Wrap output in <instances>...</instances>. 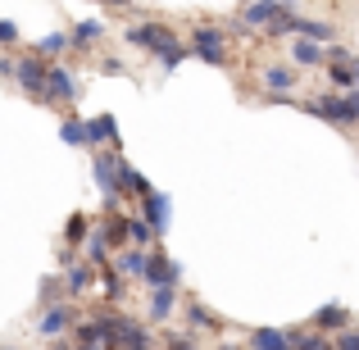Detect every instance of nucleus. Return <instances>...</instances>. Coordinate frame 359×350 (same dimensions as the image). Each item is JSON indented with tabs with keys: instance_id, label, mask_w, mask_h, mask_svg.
<instances>
[{
	"instance_id": "nucleus-1",
	"label": "nucleus",
	"mask_w": 359,
	"mask_h": 350,
	"mask_svg": "<svg viewBox=\"0 0 359 350\" xmlns=\"http://www.w3.org/2000/svg\"><path fill=\"white\" fill-rule=\"evenodd\" d=\"M305 109L314 119H327V123H359V91L351 96H318V100H305Z\"/></svg>"
},
{
	"instance_id": "nucleus-2",
	"label": "nucleus",
	"mask_w": 359,
	"mask_h": 350,
	"mask_svg": "<svg viewBox=\"0 0 359 350\" xmlns=\"http://www.w3.org/2000/svg\"><path fill=\"white\" fill-rule=\"evenodd\" d=\"M191 51L201 55V64H210V69H223V64H228V41H223V32L210 27V23L191 27Z\"/></svg>"
},
{
	"instance_id": "nucleus-3",
	"label": "nucleus",
	"mask_w": 359,
	"mask_h": 350,
	"mask_svg": "<svg viewBox=\"0 0 359 350\" xmlns=\"http://www.w3.org/2000/svg\"><path fill=\"white\" fill-rule=\"evenodd\" d=\"M18 87H23L32 100H41V105H55V96H50V64L18 60Z\"/></svg>"
},
{
	"instance_id": "nucleus-4",
	"label": "nucleus",
	"mask_w": 359,
	"mask_h": 350,
	"mask_svg": "<svg viewBox=\"0 0 359 350\" xmlns=\"http://www.w3.org/2000/svg\"><path fill=\"white\" fill-rule=\"evenodd\" d=\"M128 41L141 46V51H150V55H164V51L177 46V36H173V27H164V23H137V27H128Z\"/></svg>"
},
{
	"instance_id": "nucleus-5",
	"label": "nucleus",
	"mask_w": 359,
	"mask_h": 350,
	"mask_svg": "<svg viewBox=\"0 0 359 350\" xmlns=\"http://www.w3.org/2000/svg\"><path fill=\"white\" fill-rule=\"evenodd\" d=\"M91 173H96V187H100V196H105V205H109V210H118L123 177H118V164H114V155H96Z\"/></svg>"
},
{
	"instance_id": "nucleus-6",
	"label": "nucleus",
	"mask_w": 359,
	"mask_h": 350,
	"mask_svg": "<svg viewBox=\"0 0 359 350\" xmlns=\"http://www.w3.org/2000/svg\"><path fill=\"white\" fill-rule=\"evenodd\" d=\"M146 282H150V287H177V282H182V264L168 260L164 250H150V260H146Z\"/></svg>"
},
{
	"instance_id": "nucleus-7",
	"label": "nucleus",
	"mask_w": 359,
	"mask_h": 350,
	"mask_svg": "<svg viewBox=\"0 0 359 350\" xmlns=\"http://www.w3.org/2000/svg\"><path fill=\"white\" fill-rule=\"evenodd\" d=\"M282 9H287L282 0H250V5L241 9V23H245V27H269L273 18L282 14Z\"/></svg>"
},
{
	"instance_id": "nucleus-8",
	"label": "nucleus",
	"mask_w": 359,
	"mask_h": 350,
	"mask_svg": "<svg viewBox=\"0 0 359 350\" xmlns=\"http://www.w3.org/2000/svg\"><path fill=\"white\" fill-rule=\"evenodd\" d=\"M69 323H73V305L69 300H55V305H46V314H41V337H60Z\"/></svg>"
},
{
	"instance_id": "nucleus-9",
	"label": "nucleus",
	"mask_w": 359,
	"mask_h": 350,
	"mask_svg": "<svg viewBox=\"0 0 359 350\" xmlns=\"http://www.w3.org/2000/svg\"><path fill=\"white\" fill-rule=\"evenodd\" d=\"M91 269H96L91 260H73V264H69V273H64V287H69V296H82V291L91 287V278H96Z\"/></svg>"
},
{
	"instance_id": "nucleus-10",
	"label": "nucleus",
	"mask_w": 359,
	"mask_h": 350,
	"mask_svg": "<svg viewBox=\"0 0 359 350\" xmlns=\"http://www.w3.org/2000/svg\"><path fill=\"white\" fill-rule=\"evenodd\" d=\"M50 96L55 100H78V82L64 64H50Z\"/></svg>"
},
{
	"instance_id": "nucleus-11",
	"label": "nucleus",
	"mask_w": 359,
	"mask_h": 350,
	"mask_svg": "<svg viewBox=\"0 0 359 350\" xmlns=\"http://www.w3.org/2000/svg\"><path fill=\"white\" fill-rule=\"evenodd\" d=\"M141 210H146V219H150V228H155V236L168 228V196H159V191H150L146 196V205H141Z\"/></svg>"
},
{
	"instance_id": "nucleus-12",
	"label": "nucleus",
	"mask_w": 359,
	"mask_h": 350,
	"mask_svg": "<svg viewBox=\"0 0 359 350\" xmlns=\"http://www.w3.org/2000/svg\"><path fill=\"white\" fill-rule=\"evenodd\" d=\"M346 323H351L346 305H323V309H314V328H323V332H341Z\"/></svg>"
},
{
	"instance_id": "nucleus-13",
	"label": "nucleus",
	"mask_w": 359,
	"mask_h": 350,
	"mask_svg": "<svg viewBox=\"0 0 359 350\" xmlns=\"http://www.w3.org/2000/svg\"><path fill=\"white\" fill-rule=\"evenodd\" d=\"M87 123H91V146L114 141V150H118V119L114 114H100V119H87Z\"/></svg>"
},
{
	"instance_id": "nucleus-14",
	"label": "nucleus",
	"mask_w": 359,
	"mask_h": 350,
	"mask_svg": "<svg viewBox=\"0 0 359 350\" xmlns=\"http://www.w3.org/2000/svg\"><path fill=\"white\" fill-rule=\"evenodd\" d=\"M114 346H150V328H141L137 318H123L114 332Z\"/></svg>"
},
{
	"instance_id": "nucleus-15",
	"label": "nucleus",
	"mask_w": 359,
	"mask_h": 350,
	"mask_svg": "<svg viewBox=\"0 0 359 350\" xmlns=\"http://www.w3.org/2000/svg\"><path fill=\"white\" fill-rule=\"evenodd\" d=\"M264 87L269 91H291L296 87V69H291V64H269V69H264Z\"/></svg>"
},
{
	"instance_id": "nucleus-16",
	"label": "nucleus",
	"mask_w": 359,
	"mask_h": 350,
	"mask_svg": "<svg viewBox=\"0 0 359 350\" xmlns=\"http://www.w3.org/2000/svg\"><path fill=\"white\" fill-rule=\"evenodd\" d=\"M173 291L177 287H150V323H159V318H168L173 314Z\"/></svg>"
},
{
	"instance_id": "nucleus-17",
	"label": "nucleus",
	"mask_w": 359,
	"mask_h": 350,
	"mask_svg": "<svg viewBox=\"0 0 359 350\" xmlns=\"http://www.w3.org/2000/svg\"><path fill=\"white\" fill-rule=\"evenodd\" d=\"M60 141H64V146H91V123L64 119V123H60Z\"/></svg>"
},
{
	"instance_id": "nucleus-18",
	"label": "nucleus",
	"mask_w": 359,
	"mask_h": 350,
	"mask_svg": "<svg viewBox=\"0 0 359 350\" xmlns=\"http://www.w3.org/2000/svg\"><path fill=\"white\" fill-rule=\"evenodd\" d=\"M323 60V41H314V36H296V46H291V64H318Z\"/></svg>"
},
{
	"instance_id": "nucleus-19",
	"label": "nucleus",
	"mask_w": 359,
	"mask_h": 350,
	"mask_svg": "<svg viewBox=\"0 0 359 350\" xmlns=\"http://www.w3.org/2000/svg\"><path fill=\"white\" fill-rule=\"evenodd\" d=\"M100 32H105V23H100V18H82V23H78V27H73V32H69V41L78 46V51H87V46L96 41Z\"/></svg>"
},
{
	"instance_id": "nucleus-20",
	"label": "nucleus",
	"mask_w": 359,
	"mask_h": 350,
	"mask_svg": "<svg viewBox=\"0 0 359 350\" xmlns=\"http://www.w3.org/2000/svg\"><path fill=\"white\" fill-rule=\"evenodd\" d=\"M291 23H296V36H314V41H337V32H332V27H327V23H314V18H291Z\"/></svg>"
},
{
	"instance_id": "nucleus-21",
	"label": "nucleus",
	"mask_w": 359,
	"mask_h": 350,
	"mask_svg": "<svg viewBox=\"0 0 359 350\" xmlns=\"http://www.w3.org/2000/svg\"><path fill=\"white\" fill-rule=\"evenodd\" d=\"M146 260H150L146 245H137V250H123L118 255V269L128 273V278H146Z\"/></svg>"
},
{
	"instance_id": "nucleus-22",
	"label": "nucleus",
	"mask_w": 359,
	"mask_h": 350,
	"mask_svg": "<svg viewBox=\"0 0 359 350\" xmlns=\"http://www.w3.org/2000/svg\"><path fill=\"white\" fill-rule=\"evenodd\" d=\"M250 346H264V350H287V346H291V332H278V328H259V332H250Z\"/></svg>"
},
{
	"instance_id": "nucleus-23",
	"label": "nucleus",
	"mask_w": 359,
	"mask_h": 350,
	"mask_svg": "<svg viewBox=\"0 0 359 350\" xmlns=\"http://www.w3.org/2000/svg\"><path fill=\"white\" fill-rule=\"evenodd\" d=\"M118 177H123V187H128V191H137V196H141V201L155 191V187H150V177H146V173H137L132 164H118Z\"/></svg>"
},
{
	"instance_id": "nucleus-24",
	"label": "nucleus",
	"mask_w": 359,
	"mask_h": 350,
	"mask_svg": "<svg viewBox=\"0 0 359 350\" xmlns=\"http://www.w3.org/2000/svg\"><path fill=\"white\" fill-rule=\"evenodd\" d=\"M187 323H191V328H210V332H219V328H223V318H214L210 309L201 305V300H191V305H187Z\"/></svg>"
},
{
	"instance_id": "nucleus-25",
	"label": "nucleus",
	"mask_w": 359,
	"mask_h": 350,
	"mask_svg": "<svg viewBox=\"0 0 359 350\" xmlns=\"http://www.w3.org/2000/svg\"><path fill=\"white\" fill-rule=\"evenodd\" d=\"M73 342H82V346H109V342H105V328H100L96 318H91V323H78V328H73Z\"/></svg>"
},
{
	"instance_id": "nucleus-26",
	"label": "nucleus",
	"mask_w": 359,
	"mask_h": 350,
	"mask_svg": "<svg viewBox=\"0 0 359 350\" xmlns=\"http://www.w3.org/2000/svg\"><path fill=\"white\" fill-rule=\"evenodd\" d=\"M123 278H128V273H123L118 264H109V269L100 273V282H105V296H109V300H118L123 291H128V282H123Z\"/></svg>"
},
{
	"instance_id": "nucleus-27",
	"label": "nucleus",
	"mask_w": 359,
	"mask_h": 350,
	"mask_svg": "<svg viewBox=\"0 0 359 350\" xmlns=\"http://www.w3.org/2000/svg\"><path fill=\"white\" fill-rule=\"evenodd\" d=\"M87 214H73V219L69 223H64V241H69V245H82V241H87Z\"/></svg>"
},
{
	"instance_id": "nucleus-28",
	"label": "nucleus",
	"mask_w": 359,
	"mask_h": 350,
	"mask_svg": "<svg viewBox=\"0 0 359 350\" xmlns=\"http://www.w3.org/2000/svg\"><path fill=\"white\" fill-rule=\"evenodd\" d=\"M69 296V287H64V278H41V305H55V300Z\"/></svg>"
},
{
	"instance_id": "nucleus-29",
	"label": "nucleus",
	"mask_w": 359,
	"mask_h": 350,
	"mask_svg": "<svg viewBox=\"0 0 359 350\" xmlns=\"http://www.w3.org/2000/svg\"><path fill=\"white\" fill-rule=\"evenodd\" d=\"M291 346H300V350H323L327 337H323V328H318V332H296V328H291Z\"/></svg>"
},
{
	"instance_id": "nucleus-30",
	"label": "nucleus",
	"mask_w": 359,
	"mask_h": 350,
	"mask_svg": "<svg viewBox=\"0 0 359 350\" xmlns=\"http://www.w3.org/2000/svg\"><path fill=\"white\" fill-rule=\"evenodd\" d=\"M64 46H73V41L64 32H50V36H41V41H36V55H60Z\"/></svg>"
},
{
	"instance_id": "nucleus-31",
	"label": "nucleus",
	"mask_w": 359,
	"mask_h": 350,
	"mask_svg": "<svg viewBox=\"0 0 359 350\" xmlns=\"http://www.w3.org/2000/svg\"><path fill=\"white\" fill-rule=\"evenodd\" d=\"M150 236H155L150 219H146V223H128V241H132V245H150Z\"/></svg>"
},
{
	"instance_id": "nucleus-32",
	"label": "nucleus",
	"mask_w": 359,
	"mask_h": 350,
	"mask_svg": "<svg viewBox=\"0 0 359 350\" xmlns=\"http://www.w3.org/2000/svg\"><path fill=\"white\" fill-rule=\"evenodd\" d=\"M182 60H187V51H182V46H173V51H164V55H159V64H164L168 73H173V69H177Z\"/></svg>"
},
{
	"instance_id": "nucleus-33",
	"label": "nucleus",
	"mask_w": 359,
	"mask_h": 350,
	"mask_svg": "<svg viewBox=\"0 0 359 350\" xmlns=\"http://www.w3.org/2000/svg\"><path fill=\"white\" fill-rule=\"evenodd\" d=\"M164 342L173 346V350H187V346H196V332H168Z\"/></svg>"
},
{
	"instance_id": "nucleus-34",
	"label": "nucleus",
	"mask_w": 359,
	"mask_h": 350,
	"mask_svg": "<svg viewBox=\"0 0 359 350\" xmlns=\"http://www.w3.org/2000/svg\"><path fill=\"white\" fill-rule=\"evenodd\" d=\"M14 41H18V27L9 18H0V46H14Z\"/></svg>"
},
{
	"instance_id": "nucleus-35",
	"label": "nucleus",
	"mask_w": 359,
	"mask_h": 350,
	"mask_svg": "<svg viewBox=\"0 0 359 350\" xmlns=\"http://www.w3.org/2000/svg\"><path fill=\"white\" fill-rule=\"evenodd\" d=\"M0 78H18V60H9V55H0Z\"/></svg>"
},
{
	"instance_id": "nucleus-36",
	"label": "nucleus",
	"mask_w": 359,
	"mask_h": 350,
	"mask_svg": "<svg viewBox=\"0 0 359 350\" xmlns=\"http://www.w3.org/2000/svg\"><path fill=\"white\" fill-rule=\"evenodd\" d=\"M337 346H341V350H359V332H341V337H337Z\"/></svg>"
},
{
	"instance_id": "nucleus-37",
	"label": "nucleus",
	"mask_w": 359,
	"mask_h": 350,
	"mask_svg": "<svg viewBox=\"0 0 359 350\" xmlns=\"http://www.w3.org/2000/svg\"><path fill=\"white\" fill-rule=\"evenodd\" d=\"M100 69H105V73H128V64H123V60H105Z\"/></svg>"
},
{
	"instance_id": "nucleus-38",
	"label": "nucleus",
	"mask_w": 359,
	"mask_h": 350,
	"mask_svg": "<svg viewBox=\"0 0 359 350\" xmlns=\"http://www.w3.org/2000/svg\"><path fill=\"white\" fill-rule=\"evenodd\" d=\"M282 5H287V9H296V5H300V0H282Z\"/></svg>"
},
{
	"instance_id": "nucleus-39",
	"label": "nucleus",
	"mask_w": 359,
	"mask_h": 350,
	"mask_svg": "<svg viewBox=\"0 0 359 350\" xmlns=\"http://www.w3.org/2000/svg\"><path fill=\"white\" fill-rule=\"evenodd\" d=\"M351 64H355V78H359V55H355V60H351Z\"/></svg>"
},
{
	"instance_id": "nucleus-40",
	"label": "nucleus",
	"mask_w": 359,
	"mask_h": 350,
	"mask_svg": "<svg viewBox=\"0 0 359 350\" xmlns=\"http://www.w3.org/2000/svg\"><path fill=\"white\" fill-rule=\"evenodd\" d=\"M105 5H128V0H105Z\"/></svg>"
}]
</instances>
